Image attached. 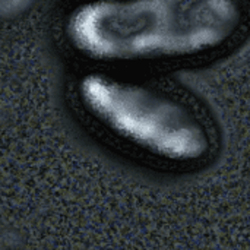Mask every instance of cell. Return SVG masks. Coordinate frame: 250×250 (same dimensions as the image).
I'll list each match as a JSON object with an SVG mask.
<instances>
[{"label":"cell","instance_id":"cell-1","mask_svg":"<svg viewBox=\"0 0 250 250\" xmlns=\"http://www.w3.org/2000/svg\"><path fill=\"white\" fill-rule=\"evenodd\" d=\"M239 23L230 1L92 3L75 10L69 40L94 60L130 63L192 57L224 44Z\"/></svg>","mask_w":250,"mask_h":250},{"label":"cell","instance_id":"cell-2","mask_svg":"<svg viewBox=\"0 0 250 250\" xmlns=\"http://www.w3.org/2000/svg\"><path fill=\"white\" fill-rule=\"evenodd\" d=\"M82 108L111 136L168 164H193L211 151L205 125L186 105L151 88L92 72L78 83Z\"/></svg>","mask_w":250,"mask_h":250}]
</instances>
